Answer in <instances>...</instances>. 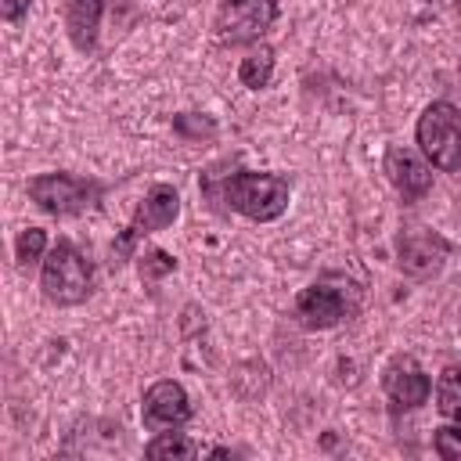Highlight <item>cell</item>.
I'll list each match as a JSON object with an SVG mask.
<instances>
[{
  "instance_id": "obj_1",
  "label": "cell",
  "mask_w": 461,
  "mask_h": 461,
  "mask_svg": "<svg viewBox=\"0 0 461 461\" xmlns=\"http://www.w3.org/2000/svg\"><path fill=\"white\" fill-rule=\"evenodd\" d=\"M40 288H43L47 303H54V306H76V303H83L94 292V267H90V259L68 238H58L50 245L47 259H43Z\"/></svg>"
},
{
  "instance_id": "obj_2",
  "label": "cell",
  "mask_w": 461,
  "mask_h": 461,
  "mask_svg": "<svg viewBox=\"0 0 461 461\" xmlns=\"http://www.w3.org/2000/svg\"><path fill=\"white\" fill-rule=\"evenodd\" d=\"M288 194L292 187L277 173H234L223 180V202L256 223L277 220L288 209Z\"/></svg>"
},
{
  "instance_id": "obj_3",
  "label": "cell",
  "mask_w": 461,
  "mask_h": 461,
  "mask_svg": "<svg viewBox=\"0 0 461 461\" xmlns=\"http://www.w3.org/2000/svg\"><path fill=\"white\" fill-rule=\"evenodd\" d=\"M414 133H418V144L429 166L443 173L461 169V108H454L450 101H432L418 115Z\"/></svg>"
},
{
  "instance_id": "obj_4",
  "label": "cell",
  "mask_w": 461,
  "mask_h": 461,
  "mask_svg": "<svg viewBox=\"0 0 461 461\" xmlns=\"http://www.w3.org/2000/svg\"><path fill=\"white\" fill-rule=\"evenodd\" d=\"M101 194H104V187L97 180L72 176V173H40L29 180V198L50 216L86 212L101 202Z\"/></svg>"
},
{
  "instance_id": "obj_5",
  "label": "cell",
  "mask_w": 461,
  "mask_h": 461,
  "mask_svg": "<svg viewBox=\"0 0 461 461\" xmlns=\"http://www.w3.org/2000/svg\"><path fill=\"white\" fill-rule=\"evenodd\" d=\"M277 22V0H223L216 11V40L223 47L256 43Z\"/></svg>"
},
{
  "instance_id": "obj_6",
  "label": "cell",
  "mask_w": 461,
  "mask_h": 461,
  "mask_svg": "<svg viewBox=\"0 0 461 461\" xmlns=\"http://www.w3.org/2000/svg\"><path fill=\"white\" fill-rule=\"evenodd\" d=\"M176 216H180V194H176V187L155 184V187L140 198V205L133 209V220L126 223V230L112 241V252H115L119 259H126V256L133 252V245H137L144 234H155V230L169 227Z\"/></svg>"
},
{
  "instance_id": "obj_7",
  "label": "cell",
  "mask_w": 461,
  "mask_h": 461,
  "mask_svg": "<svg viewBox=\"0 0 461 461\" xmlns=\"http://www.w3.org/2000/svg\"><path fill=\"white\" fill-rule=\"evenodd\" d=\"M357 310V299L346 285H331V281H317L310 288L299 292L295 299V321L310 331H324L335 328L339 321H346Z\"/></svg>"
},
{
  "instance_id": "obj_8",
  "label": "cell",
  "mask_w": 461,
  "mask_h": 461,
  "mask_svg": "<svg viewBox=\"0 0 461 461\" xmlns=\"http://www.w3.org/2000/svg\"><path fill=\"white\" fill-rule=\"evenodd\" d=\"M191 400L184 393L180 382L162 378L155 385H148L144 400H140V421L151 432H166V429H180L184 421H191Z\"/></svg>"
},
{
  "instance_id": "obj_9",
  "label": "cell",
  "mask_w": 461,
  "mask_h": 461,
  "mask_svg": "<svg viewBox=\"0 0 461 461\" xmlns=\"http://www.w3.org/2000/svg\"><path fill=\"white\" fill-rule=\"evenodd\" d=\"M382 389H385L389 411L393 414H403V411H414V407H421L429 400L432 382L418 367L414 357H393L389 367H385V375H382Z\"/></svg>"
},
{
  "instance_id": "obj_10",
  "label": "cell",
  "mask_w": 461,
  "mask_h": 461,
  "mask_svg": "<svg viewBox=\"0 0 461 461\" xmlns=\"http://www.w3.org/2000/svg\"><path fill=\"white\" fill-rule=\"evenodd\" d=\"M447 259V241L432 230H407L400 238V249H396V263L407 277L414 281H429L432 274H439Z\"/></svg>"
},
{
  "instance_id": "obj_11",
  "label": "cell",
  "mask_w": 461,
  "mask_h": 461,
  "mask_svg": "<svg viewBox=\"0 0 461 461\" xmlns=\"http://www.w3.org/2000/svg\"><path fill=\"white\" fill-rule=\"evenodd\" d=\"M385 173H389V180H393V187L403 202H418L432 187V166L425 158H418L411 148H400V144H393L385 151Z\"/></svg>"
},
{
  "instance_id": "obj_12",
  "label": "cell",
  "mask_w": 461,
  "mask_h": 461,
  "mask_svg": "<svg viewBox=\"0 0 461 461\" xmlns=\"http://www.w3.org/2000/svg\"><path fill=\"white\" fill-rule=\"evenodd\" d=\"M65 7V29L76 50H94L97 47V25L104 14V0H61Z\"/></svg>"
},
{
  "instance_id": "obj_13",
  "label": "cell",
  "mask_w": 461,
  "mask_h": 461,
  "mask_svg": "<svg viewBox=\"0 0 461 461\" xmlns=\"http://www.w3.org/2000/svg\"><path fill=\"white\" fill-rule=\"evenodd\" d=\"M436 411L461 425V367L450 364L436 378Z\"/></svg>"
},
{
  "instance_id": "obj_14",
  "label": "cell",
  "mask_w": 461,
  "mask_h": 461,
  "mask_svg": "<svg viewBox=\"0 0 461 461\" xmlns=\"http://www.w3.org/2000/svg\"><path fill=\"white\" fill-rule=\"evenodd\" d=\"M270 76H274V50L270 47H256L249 58H241V65H238V79H241V86H249V90H263L267 83H270Z\"/></svg>"
},
{
  "instance_id": "obj_15",
  "label": "cell",
  "mask_w": 461,
  "mask_h": 461,
  "mask_svg": "<svg viewBox=\"0 0 461 461\" xmlns=\"http://www.w3.org/2000/svg\"><path fill=\"white\" fill-rule=\"evenodd\" d=\"M144 454L148 457H155V461H162V457H180V461H191L194 454H198V443L194 439H187L184 432H158L148 447H144Z\"/></svg>"
},
{
  "instance_id": "obj_16",
  "label": "cell",
  "mask_w": 461,
  "mask_h": 461,
  "mask_svg": "<svg viewBox=\"0 0 461 461\" xmlns=\"http://www.w3.org/2000/svg\"><path fill=\"white\" fill-rule=\"evenodd\" d=\"M43 249H47V230L43 227H25L14 241V259L18 267H29L36 259H43Z\"/></svg>"
},
{
  "instance_id": "obj_17",
  "label": "cell",
  "mask_w": 461,
  "mask_h": 461,
  "mask_svg": "<svg viewBox=\"0 0 461 461\" xmlns=\"http://www.w3.org/2000/svg\"><path fill=\"white\" fill-rule=\"evenodd\" d=\"M173 270H176V259L169 252H162V249H151V252L140 256V277L144 281H158V277H166Z\"/></svg>"
},
{
  "instance_id": "obj_18",
  "label": "cell",
  "mask_w": 461,
  "mask_h": 461,
  "mask_svg": "<svg viewBox=\"0 0 461 461\" xmlns=\"http://www.w3.org/2000/svg\"><path fill=\"white\" fill-rule=\"evenodd\" d=\"M432 447H436L439 457H447V461H461V425H457V429H436Z\"/></svg>"
},
{
  "instance_id": "obj_19",
  "label": "cell",
  "mask_w": 461,
  "mask_h": 461,
  "mask_svg": "<svg viewBox=\"0 0 461 461\" xmlns=\"http://www.w3.org/2000/svg\"><path fill=\"white\" fill-rule=\"evenodd\" d=\"M173 130H176L180 137H202V133L212 137V133H216V126H212L209 119H194L191 112H187V115H176V119H173Z\"/></svg>"
},
{
  "instance_id": "obj_20",
  "label": "cell",
  "mask_w": 461,
  "mask_h": 461,
  "mask_svg": "<svg viewBox=\"0 0 461 461\" xmlns=\"http://www.w3.org/2000/svg\"><path fill=\"white\" fill-rule=\"evenodd\" d=\"M25 11H29V0H0V14H4V22H18Z\"/></svg>"
}]
</instances>
